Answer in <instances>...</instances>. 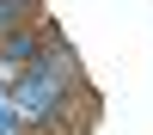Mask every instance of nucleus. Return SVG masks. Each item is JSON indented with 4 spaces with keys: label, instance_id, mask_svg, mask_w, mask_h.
Instances as JSON below:
<instances>
[{
    "label": "nucleus",
    "instance_id": "1",
    "mask_svg": "<svg viewBox=\"0 0 153 135\" xmlns=\"http://www.w3.org/2000/svg\"><path fill=\"white\" fill-rule=\"evenodd\" d=\"M12 19H19V0H0V31H6Z\"/></svg>",
    "mask_w": 153,
    "mask_h": 135
}]
</instances>
